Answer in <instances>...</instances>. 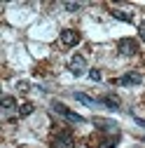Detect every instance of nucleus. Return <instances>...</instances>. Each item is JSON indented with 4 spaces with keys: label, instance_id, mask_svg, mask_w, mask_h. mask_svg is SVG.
I'll list each match as a JSON object with an SVG mask.
<instances>
[{
    "label": "nucleus",
    "instance_id": "nucleus-11",
    "mask_svg": "<svg viewBox=\"0 0 145 148\" xmlns=\"http://www.w3.org/2000/svg\"><path fill=\"white\" fill-rule=\"evenodd\" d=\"M75 99H77V101H82V103H87V106H96V103H98V99H91V97L82 94V92H77V94H75Z\"/></svg>",
    "mask_w": 145,
    "mask_h": 148
},
{
    "label": "nucleus",
    "instance_id": "nucleus-13",
    "mask_svg": "<svg viewBox=\"0 0 145 148\" xmlns=\"http://www.w3.org/2000/svg\"><path fill=\"white\" fill-rule=\"evenodd\" d=\"M117 139H119V134H117V136H110V139H105L98 148H115V146H117Z\"/></svg>",
    "mask_w": 145,
    "mask_h": 148
},
{
    "label": "nucleus",
    "instance_id": "nucleus-5",
    "mask_svg": "<svg viewBox=\"0 0 145 148\" xmlns=\"http://www.w3.org/2000/svg\"><path fill=\"white\" fill-rule=\"evenodd\" d=\"M77 42H80V35H77L75 31H70V28L61 31V45H66V47H75Z\"/></svg>",
    "mask_w": 145,
    "mask_h": 148
},
{
    "label": "nucleus",
    "instance_id": "nucleus-4",
    "mask_svg": "<svg viewBox=\"0 0 145 148\" xmlns=\"http://www.w3.org/2000/svg\"><path fill=\"white\" fill-rule=\"evenodd\" d=\"M54 148H75V139L70 136V132H61L54 136Z\"/></svg>",
    "mask_w": 145,
    "mask_h": 148
},
{
    "label": "nucleus",
    "instance_id": "nucleus-15",
    "mask_svg": "<svg viewBox=\"0 0 145 148\" xmlns=\"http://www.w3.org/2000/svg\"><path fill=\"white\" fill-rule=\"evenodd\" d=\"M89 78H91L94 82H98V80H101V73H98V71L94 68V71H89Z\"/></svg>",
    "mask_w": 145,
    "mask_h": 148
},
{
    "label": "nucleus",
    "instance_id": "nucleus-7",
    "mask_svg": "<svg viewBox=\"0 0 145 148\" xmlns=\"http://www.w3.org/2000/svg\"><path fill=\"white\" fill-rule=\"evenodd\" d=\"M138 82H143V78L138 73H126V75L119 78V85H138Z\"/></svg>",
    "mask_w": 145,
    "mask_h": 148
},
{
    "label": "nucleus",
    "instance_id": "nucleus-8",
    "mask_svg": "<svg viewBox=\"0 0 145 148\" xmlns=\"http://www.w3.org/2000/svg\"><path fill=\"white\" fill-rule=\"evenodd\" d=\"M101 103H105L108 108L117 110V108H119V97H115V94H105V97L101 99Z\"/></svg>",
    "mask_w": 145,
    "mask_h": 148
},
{
    "label": "nucleus",
    "instance_id": "nucleus-12",
    "mask_svg": "<svg viewBox=\"0 0 145 148\" xmlns=\"http://www.w3.org/2000/svg\"><path fill=\"white\" fill-rule=\"evenodd\" d=\"M112 16H115V19H119V21H126V24L133 21L131 14H126V12H122V10H112Z\"/></svg>",
    "mask_w": 145,
    "mask_h": 148
},
{
    "label": "nucleus",
    "instance_id": "nucleus-17",
    "mask_svg": "<svg viewBox=\"0 0 145 148\" xmlns=\"http://www.w3.org/2000/svg\"><path fill=\"white\" fill-rule=\"evenodd\" d=\"M16 87H19L21 92H28V82H19V85H16Z\"/></svg>",
    "mask_w": 145,
    "mask_h": 148
},
{
    "label": "nucleus",
    "instance_id": "nucleus-3",
    "mask_svg": "<svg viewBox=\"0 0 145 148\" xmlns=\"http://www.w3.org/2000/svg\"><path fill=\"white\" fill-rule=\"evenodd\" d=\"M117 49H119V54H124V57H131V54L138 52V45H136L133 38H122L117 42Z\"/></svg>",
    "mask_w": 145,
    "mask_h": 148
},
{
    "label": "nucleus",
    "instance_id": "nucleus-9",
    "mask_svg": "<svg viewBox=\"0 0 145 148\" xmlns=\"http://www.w3.org/2000/svg\"><path fill=\"white\" fill-rule=\"evenodd\" d=\"M33 110H35V106H33V103H30V101H24V103H21V106H19V110H16V113H19V115H21V118H28V115H30V113H33Z\"/></svg>",
    "mask_w": 145,
    "mask_h": 148
},
{
    "label": "nucleus",
    "instance_id": "nucleus-1",
    "mask_svg": "<svg viewBox=\"0 0 145 148\" xmlns=\"http://www.w3.org/2000/svg\"><path fill=\"white\" fill-rule=\"evenodd\" d=\"M51 108H54V113H59L61 118H66L68 122H75V125H84L87 120L82 118V115H77L75 110H70L68 106H63L61 101H51Z\"/></svg>",
    "mask_w": 145,
    "mask_h": 148
},
{
    "label": "nucleus",
    "instance_id": "nucleus-14",
    "mask_svg": "<svg viewBox=\"0 0 145 148\" xmlns=\"http://www.w3.org/2000/svg\"><path fill=\"white\" fill-rule=\"evenodd\" d=\"M63 7H66V10H68V12H77V10H80V7H82V5H80V3H66V5H63Z\"/></svg>",
    "mask_w": 145,
    "mask_h": 148
},
{
    "label": "nucleus",
    "instance_id": "nucleus-6",
    "mask_svg": "<svg viewBox=\"0 0 145 148\" xmlns=\"http://www.w3.org/2000/svg\"><path fill=\"white\" fill-rule=\"evenodd\" d=\"M94 125H96V127H101V129H105V132H115V134H119V129H117V122H112V120L94 118Z\"/></svg>",
    "mask_w": 145,
    "mask_h": 148
},
{
    "label": "nucleus",
    "instance_id": "nucleus-10",
    "mask_svg": "<svg viewBox=\"0 0 145 148\" xmlns=\"http://www.w3.org/2000/svg\"><path fill=\"white\" fill-rule=\"evenodd\" d=\"M3 108H5V113H12V110L16 108V101L12 97H3ZM16 110H19V108H16Z\"/></svg>",
    "mask_w": 145,
    "mask_h": 148
},
{
    "label": "nucleus",
    "instance_id": "nucleus-2",
    "mask_svg": "<svg viewBox=\"0 0 145 148\" xmlns=\"http://www.w3.org/2000/svg\"><path fill=\"white\" fill-rule=\"evenodd\" d=\"M68 71H70L75 78H80L82 73L87 71V59L82 57V54H75V57L70 59V64H68Z\"/></svg>",
    "mask_w": 145,
    "mask_h": 148
},
{
    "label": "nucleus",
    "instance_id": "nucleus-16",
    "mask_svg": "<svg viewBox=\"0 0 145 148\" xmlns=\"http://www.w3.org/2000/svg\"><path fill=\"white\" fill-rule=\"evenodd\" d=\"M138 33H140V38L145 40V21H140V26H138Z\"/></svg>",
    "mask_w": 145,
    "mask_h": 148
}]
</instances>
